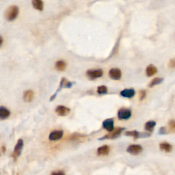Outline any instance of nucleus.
Returning <instances> with one entry per match:
<instances>
[{
  "instance_id": "f257e3e1",
  "label": "nucleus",
  "mask_w": 175,
  "mask_h": 175,
  "mask_svg": "<svg viewBox=\"0 0 175 175\" xmlns=\"http://www.w3.org/2000/svg\"><path fill=\"white\" fill-rule=\"evenodd\" d=\"M19 8L17 6H10L6 10V13H5V17L6 20L8 21H12L16 19L19 15Z\"/></svg>"
},
{
  "instance_id": "f03ea898",
  "label": "nucleus",
  "mask_w": 175,
  "mask_h": 175,
  "mask_svg": "<svg viewBox=\"0 0 175 175\" xmlns=\"http://www.w3.org/2000/svg\"><path fill=\"white\" fill-rule=\"evenodd\" d=\"M125 128L124 127H118L116 128L114 130L110 131L109 134H107L102 138H99V140H106V139H115L119 137L120 135L122 133V131L125 130Z\"/></svg>"
},
{
  "instance_id": "7ed1b4c3",
  "label": "nucleus",
  "mask_w": 175,
  "mask_h": 175,
  "mask_svg": "<svg viewBox=\"0 0 175 175\" xmlns=\"http://www.w3.org/2000/svg\"><path fill=\"white\" fill-rule=\"evenodd\" d=\"M23 147V140L22 139L18 140L17 144H16L15 146L14 151H13L12 153V157L14 158L15 160H17V159L21 155Z\"/></svg>"
},
{
  "instance_id": "20e7f679",
  "label": "nucleus",
  "mask_w": 175,
  "mask_h": 175,
  "mask_svg": "<svg viewBox=\"0 0 175 175\" xmlns=\"http://www.w3.org/2000/svg\"><path fill=\"white\" fill-rule=\"evenodd\" d=\"M103 72L101 69H91L86 72V75L90 79H95L103 76Z\"/></svg>"
},
{
  "instance_id": "39448f33",
  "label": "nucleus",
  "mask_w": 175,
  "mask_h": 175,
  "mask_svg": "<svg viewBox=\"0 0 175 175\" xmlns=\"http://www.w3.org/2000/svg\"><path fill=\"white\" fill-rule=\"evenodd\" d=\"M125 135L127 136H131L133 137L134 139H138L140 138H147V137H149L150 136V133L149 131H146L145 133H140L139 131L136 130L133 131H126L125 133Z\"/></svg>"
},
{
  "instance_id": "423d86ee",
  "label": "nucleus",
  "mask_w": 175,
  "mask_h": 175,
  "mask_svg": "<svg viewBox=\"0 0 175 175\" xmlns=\"http://www.w3.org/2000/svg\"><path fill=\"white\" fill-rule=\"evenodd\" d=\"M131 116V111L127 108H121L118 112V118L119 120H128Z\"/></svg>"
},
{
  "instance_id": "0eeeda50",
  "label": "nucleus",
  "mask_w": 175,
  "mask_h": 175,
  "mask_svg": "<svg viewBox=\"0 0 175 175\" xmlns=\"http://www.w3.org/2000/svg\"><path fill=\"white\" fill-rule=\"evenodd\" d=\"M142 150H143V148H142V146L139 144H132L130 145L126 151H127L129 153H130L131 155H138L140 153Z\"/></svg>"
},
{
  "instance_id": "6e6552de",
  "label": "nucleus",
  "mask_w": 175,
  "mask_h": 175,
  "mask_svg": "<svg viewBox=\"0 0 175 175\" xmlns=\"http://www.w3.org/2000/svg\"><path fill=\"white\" fill-rule=\"evenodd\" d=\"M109 76L114 80H119L122 77V72L119 69H112L109 72Z\"/></svg>"
},
{
  "instance_id": "1a4fd4ad",
  "label": "nucleus",
  "mask_w": 175,
  "mask_h": 175,
  "mask_svg": "<svg viewBox=\"0 0 175 175\" xmlns=\"http://www.w3.org/2000/svg\"><path fill=\"white\" fill-rule=\"evenodd\" d=\"M63 131L62 130H56L53 131L52 133L49 134V139L52 141H56L58 140H60L63 136Z\"/></svg>"
},
{
  "instance_id": "9d476101",
  "label": "nucleus",
  "mask_w": 175,
  "mask_h": 175,
  "mask_svg": "<svg viewBox=\"0 0 175 175\" xmlns=\"http://www.w3.org/2000/svg\"><path fill=\"white\" fill-rule=\"evenodd\" d=\"M71 111L69 107H66L64 106H59L56 109V112L58 116H65Z\"/></svg>"
},
{
  "instance_id": "9b49d317",
  "label": "nucleus",
  "mask_w": 175,
  "mask_h": 175,
  "mask_svg": "<svg viewBox=\"0 0 175 175\" xmlns=\"http://www.w3.org/2000/svg\"><path fill=\"white\" fill-rule=\"evenodd\" d=\"M114 120H113L112 118L106 119V120H104L103 123V127L107 131H109V132L114 130Z\"/></svg>"
},
{
  "instance_id": "f8f14e48",
  "label": "nucleus",
  "mask_w": 175,
  "mask_h": 175,
  "mask_svg": "<svg viewBox=\"0 0 175 175\" xmlns=\"http://www.w3.org/2000/svg\"><path fill=\"white\" fill-rule=\"evenodd\" d=\"M135 90L133 89H125L122 90L120 93V95L125 98H132L135 95Z\"/></svg>"
},
{
  "instance_id": "ddd939ff",
  "label": "nucleus",
  "mask_w": 175,
  "mask_h": 175,
  "mask_svg": "<svg viewBox=\"0 0 175 175\" xmlns=\"http://www.w3.org/2000/svg\"><path fill=\"white\" fill-rule=\"evenodd\" d=\"M34 93L32 90H26L24 92L23 94V100L25 101L27 103H29V102H31L34 99Z\"/></svg>"
},
{
  "instance_id": "4468645a",
  "label": "nucleus",
  "mask_w": 175,
  "mask_h": 175,
  "mask_svg": "<svg viewBox=\"0 0 175 175\" xmlns=\"http://www.w3.org/2000/svg\"><path fill=\"white\" fill-rule=\"evenodd\" d=\"M110 150V147L107 145H104L99 147L97 149V155L99 156H103V155H107L109 154Z\"/></svg>"
},
{
  "instance_id": "2eb2a0df",
  "label": "nucleus",
  "mask_w": 175,
  "mask_h": 175,
  "mask_svg": "<svg viewBox=\"0 0 175 175\" xmlns=\"http://www.w3.org/2000/svg\"><path fill=\"white\" fill-rule=\"evenodd\" d=\"M10 115V112L6 107L4 106L0 107V119L5 120L9 117Z\"/></svg>"
},
{
  "instance_id": "dca6fc26",
  "label": "nucleus",
  "mask_w": 175,
  "mask_h": 175,
  "mask_svg": "<svg viewBox=\"0 0 175 175\" xmlns=\"http://www.w3.org/2000/svg\"><path fill=\"white\" fill-rule=\"evenodd\" d=\"M157 72V69L153 65V64H150L147 66L146 69V75L148 77H152L153 75H155Z\"/></svg>"
},
{
  "instance_id": "f3484780",
  "label": "nucleus",
  "mask_w": 175,
  "mask_h": 175,
  "mask_svg": "<svg viewBox=\"0 0 175 175\" xmlns=\"http://www.w3.org/2000/svg\"><path fill=\"white\" fill-rule=\"evenodd\" d=\"M32 6L36 10H39V11H42L44 8V4L42 0H32Z\"/></svg>"
},
{
  "instance_id": "a211bd4d",
  "label": "nucleus",
  "mask_w": 175,
  "mask_h": 175,
  "mask_svg": "<svg viewBox=\"0 0 175 175\" xmlns=\"http://www.w3.org/2000/svg\"><path fill=\"white\" fill-rule=\"evenodd\" d=\"M160 148L161 150L166 153H170L172 150V146L168 142H163L160 144Z\"/></svg>"
},
{
  "instance_id": "6ab92c4d",
  "label": "nucleus",
  "mask_w": 175,
  "mask_h": 175,
  "mask_svg": "<svg viewBox=\"0 0 175 175\" xmlns=\"http://www.w3.org/2000/svg\"><path fill=\"white\" fill-rule=\"evenodd\" d=\"M155 125H156V122H155V121H153V120H150L149 121V122H147L146 124H145L144 129L146 131H149V132L151 133L153 131V129H154Z\"/></svg>"
},
{
  "instance_id": "aec40b11",
  "label": "nucleus",
  "mask_w": 175,
  "mask_h": 175,
  "mask_svg": "<svg viewBox=\"0 0 175 175\" xmlns=\"http://www.w3.org/2000/svg\"><path fill=\"white\" fill-rule=\"evenodd\" d=\"M56 68L59 71H64L66 68V63L63 60H58L56 63Z\"/></svg>"
},
{
  "instance_id": "412c9836",
  "label": "nucleus",
  "mask_w": 175,
  "mask_h": 175,
  "mask_svg": "<svg viewBox=\"0 0 175 175\" xmlns=\"http://www.w3.org/2000/svg\"><path fill=\"white\" fill-rule=\"evenodd\" d=\"M163 78H161V77H156V78H154L151 82H150L149 83V86L150 88H152L153 87V86H155L156 85H159V84H160V83H161L163 82Z\"/></svg>"
},
{
  "instance_id": "4be33fe9",
  "label": "nucleus",
  "mask_w": 175,
  "mask_h": 175,
  "mask_svg": "<svg viewBox=\"0 0 175 175\" xmlns=\"http://www.w3.org/2000/svg\"><path fill=\"white\" fill-rule=\"evenodd\" d=\"M97 93L99 95H106L107 93V88L106 86H99L97 88Z\"/></svg>"
},
{
  "instance_id": "5701e85b",
  "label": "nucleus",
  "mask_w": 175,
  "mask_h": 175,
  "mask_svg": "<svg viewBox=\"0 0 175 175\" xmlns=\"http://www.w3.org/2000/svg\"><path fill=\"white\" fill-rule=\"evenodd\" d=\"M168 125L170 130L172 131V132H175V120H170Z\"/></svg>"
},
{
  "instance_id": "b1692460",
  "label": "nucleus",
  "mask_w": 175,
  "mask_h": 175,
  "mask_svg": "<svg viewBox=\"0 0 175 175\" xmlns=\"http://www.w3.org/2000/svg\"><path fill=\"white\" fill-rule=\"evenodd\" d=\"M82 134H79V133H74V134H72V135L70 137V138L69 140H77L78 138H82Z\"/></svg>"
},
{
  "instance_id": "393cba45",
  "label": "nucleus",
  "mask_w": 175,
  "mask_h": 175,
  "mask_svg": "<svg viewBox=\"0 0 175 175\" xmlns=\"http://www.w3.org/2000/svg\"><path fill=\"white\" fill-rule=\"evenodd\" d=\"M146 90H142L140 91L139 93V97H140V100L142 101L143 99L146 97Z\"/></svg>"
},
{
  "instance_id": "a878e982",
  "label": "nucleus",
  "mask_w": 175,
  "mask_h": 175,
  "mask_svg": "<svg viewBox=\"0 0 175 175\" xmlns=\"http://www.w3.org/2000/svg\"><path fill=\"white\" fill-rule=\"evenodd\" d=\"M169 132L168 131V129H166L165 126H163V127H161L160 129V131H159V133L161 134V135H166V134H168Z\"/></svg>"
},
{
  "instance_id": "bb28decb",
  "label": "nucleus",
  "mask_w": 175,
  "mask_h": 175,
  "mask_svg": "<svg viewBox=\"0 0 175 175\" xmlns=\"http://www.w3.org/2000/svg\"><path fill=\"white\" fill-rule=\"evenodd\" d=\"M169 66L170 68H175V59H172L169 62Z\"/></svg>"
},
{
  "instance_id": "cd10ccee",
  "label": "nucleus",
  "mask_w": 175,
  "mask_h": 175,
  "mask_svg": "<svg viewBox=\"0 0 175 175\" xmlns=\"http://www.w3.org/2000/svg\"><path fill=\"white\" fill-rule=\"evenodd\" d=\"M64 172L62 171H56L52 172V174H64Z\"/></svg>"
},
{
  "instance_id": "c85d7f7f",
  "label": "nucleus",
  "mask_w": 175,
  "mask_h": 175,
  "mask_svg": "<svg viewBox=\"0 0 175 175\" xmlns=\"http://www.w3.org/2000/svg\"><path fill=\"white\" fill-rule=\"evenodd\" d=\"M6 147L4 146L2 147V153H4L5 152H6Z\"/></svg>"
},
{
  "instance_id": "c756f323",
  "label": "nucleus",
  "mask_w": 175,
  "mask_h": 175,
  "mask_svg": "<svg viewBox=\"0 0 175 175\" xmlns=\"http://www.w3.org/2000/svg\"><path fill=\"white\" fill-rule=\"evenodd\" d=\"M0 39H1V42H0V46L2 47V45H3V38H2V36H1V38H0Z\"/></svg>"
}]
</instances>
